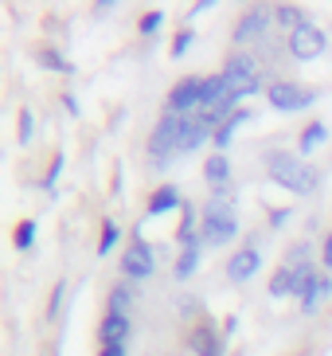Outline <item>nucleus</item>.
Returning a JSON list of instances; mask_svg holds the SVG:
<instances>
[{
	"mask_svg": "<svg viewBox=\"0 0 332 356\" xmlns=\"http://www.w3.org/2000/svg\"><path fill=\"white\" fill-rule=\"evenodd\" d=\"M270 16H274V8L254 4V8L239 20V28H235V43H247V40H254V35H262L266 32V24H270Z\"/></svg>",
	"mask_w": 332,
	"mask_h": 356,
	"instance_id": "obj_10",
	"label": "nucleus"
},
{
	"mask_svg": "<svg viewBox=\"0 0 332 356\" xmlns=\"http://www.w3.org/2000/svg\"><path fill=\"white\" fill-rule=\"evenodd\" d=\"M313 102H317V90H313V86H297V83H274L270 86V106L274 110L293 114V110H309Z\"/></svg>",
	"mask_w": 332,
	"mask_h": 356,
	"instance_id": "obj_5",
	"label": "nucleus"
},
{
	"mask_svg": "<svg viewBox=\"0 0 332 356\" xmlns=\"http://www.w3.org/2000/svg\"><path fill=\"white\" fill-rule=\"evenodd\" d=\"M20 141H31V110H20Z\"/></svg>",
	"mask_w": 332,
	"mask_h": 356,
	"instance_id": "obj_26",
	"label": "nucleus"
},
{
	"mask_svg": "<svg viewBox=\"0 0 332 356\" xmlns=\"http://www.w3.org/2000/svg\"><path fill=\"white\" fill-rule=\"evenodd\" d=\"M114 243H117V227H114V223H106V231H102V254L110 251Z\"/></svg>",
	"mask_w": 332,
	"mask_h": 356,
	"instance_id": "obj_27",
	"label": "nucleus"
},
{
	"mask_svg": "<svg viewBox=\"0 0 332 356\" xmlns=\"http://www.w3.org/2000/svg\"><path fill=\"white\" fill-rule=\"evenodd\" d=\"M223 98H231V90H227V79L223 74H211V79H204V110L199 114H208V110H215Z\"/></svg>",
	"mask_w": 332,
	"mask_h": 356,
	"instance_id": "obj_15",
	"label": "nucleus"
},
{
	"mask_svg": "<svg viewBox=\"0 0 332 356\" xmlns=\"http://www.w3.org/2000/svg\"><path fill=\"white\" fill-rule=\"evenodd\" d=\"M239 235V220H235V208L231 204H223V200H211L208 204V220H204V247H223V243H231Z\"/></svg>",
	"mask_w": 332,
	"mask_h": 356,
	"instance_id": "obj_2",
	"label": "nucleus"
},
{
	"mask_svg": "<svg viewBox=\"0 0 332 356\" xmlns=\"http://www.w3.org/2000/svg\"><path fill=\"white\" fill-rule=\"evenodd\" d=\"M274 20H278L285 32H297V28L305 24V12L301 8H285V4H281V8H274Z\"/></svg>",
	"mask_w": 332,
	"mask_h": 356,
	"instance_id": "obj_19",
	"label": "nucleus"
},
{
	"mask_svg": "<svg viewBox=\"0 0 332 356\" xmlns=\"http://www.w3.org/2000/svg\"><path fill=\"white\" fill-rule=\"evenodd\" d=\"M219 134V122H211L208 114H196V118H184V134H180V153H192L199 149L208 137Z\"/></svg>",
	"mask_w": 332,
	"mask_h": 356,
	"instance_id": "obj_8",
	"label": "nucleus"
},
{
	"mask_svg": "<svg viewBox=\"0 0 332 356\" xmlns=\"http://www.w3.org/2000/svg\"><path fill=\"white\" fill-rule=\"evenodd\" d=\"M258 251H254V243L250 247H242V251H235L231 254V262H227V278L231 282H247V278H254V270H258Z\"/></svg>",
	"mask_w": 332,
	"mask_h": 356,
	"instance_id": "obj_12",
	"label": "nucleus"
},
{
	"mask_svg": "<svg viewBox=\"0 0 332 356\" xmlns=\"http://www.w3.org/2000/svg\"><path fill=\"white\" fill-rule=\"evenodd\" d=\"M188 43H192V32H180L176 40H172V55H184V51H188Z\"/></svg>",
	"mask_w": 332,
	"mask_h": 356,
	"instance_id": "obj_28",
	"label": "nucleus"
},
{
	"mask_svg": "<svg viewBox=\"0 0 332 356\" xmlns=\"http://www.w3.org/2000/svg\"><path fill=\"white\" fill-rule=\"evenodd\" d=\"M247 118H250V110H235V114H231L227 122L219 126V134H215V145H219V153H223V149L231 145V134H235V129H239L242 122H247Z\"/></svg>",
	"mask_w": 332,
	"mask_h": 356,
	"instance_id": "obj_17",
	"label": "nucleus"
},
{
	"mask_svg": "<svg viewBox=\"0 0 332 356\" xmlns=\"http://www.w3.org/2000/svg\"><path fill=\"white\" fill-rule=\"evenodd\" d=\"M59 298H63V282H59V286H55V293H51V317H55V314H59Z\"/></svg>",
	"mask_w": 332,
	"mask_h": 356,
	"instance_id": "obj_30",
	"label": "nucleus"
},
{
	"mask_svg": "<svg viewBox=\"0 0 332 356\" xmlns=\"http://www.w3.org/2000/svg\"><path fill=\"white\" fill-rule=\"evenodd\" d=\"M98 356H125V345H102Z\"/></svg>",
	"mask_w": 332,
	"mask_h": 356,
	"instance_id": "obj_29",
	"label": "nucleus"
},
{
	"mask_svg": "<svg viewBox=\"0 0 332 356\" xmlns=\"http://www.w3.org/2000/svg\"><path fill=\"white\" fill-rule=\"evenodd\" d=\"M223 79H227V90L235 98H247V95H258L262 90L258 71H254V59H250V55H231L227 67H223Z\"/></svg>",
	"mask_w": 332,
	"mask_h": 356,
	"instance_id": "obj_3",
	"label": "nucleus"
},
{
	"mask_svg": "<svg viewBox=\"0 0 332 356\" xmlns=\"http://www.w3.org/2000/svg\"><path fill=\"white\" fill-rule=\"evenodd\" d=\"M31 239H35V220H24L20 227H16V235H12V243H16V251H28Z\"/></svg>",
	"mask_w": 332,
	"mask_h": 356,
	"instance_id": "obj_23",
	"label": "nucleus"
},
{
	"mask_svg": "<svg viewBox=\"0 0 332 356\" xmlns=\"http://www.w3.org/2000/svg\"><path fill=\"white\" fill-rule=\"evenodd\" d=\"M329 293H332V278H329V274L309 270V274L301 278V314H317Z\"/></svg>",
	"mask_w": 332,
	"mask_h": 356,
	"instance_id": "obj_9",
	"label": "nucleus"
},
{
	"mask_svg": "<svg viewBox=\"0 0 332 356\" xmlns=\"http://www.w3.org/2000/svg\"><path fill=\"white\" fill-rule=\"evenodd\" d=\"M98 337H102V345H125V341H129V317L106 314L102 325H98Z\"/></svg>",
	"mask_w": 332,
	"mask_h": 356,
	"instance_id": "obj_13",
	"label": "nucleus"
},
{
	"mask_svg": "<svg viewBox=\"0 0 332 356\" xmlns=\"http://www.w3.org/2000/svg\"><path fill=\"white\" fill-rule=\"evenodd\" d=\"M266 172H270L274 184L297 192V196L317 188V168L305 165L301 157H290V153H270V157H266Z\"/></svg>",
	"mask_w": 332,
	"mask_h": 356,
	"instance_id": "obj_1",
	"label": "nucleus"
},
{
	"mask_svg": "<svg viewBox=\"0 0 332 356\" xmlns=\"http://www.w3.org/2000/svg\"><path fill=\"white\" fill-rule=\"evenodd\" d=\"M324 266H332V235L324 239Z\"/></svg>",
	"mask_w": 332,
	"mask_h": 356,
	"instance_id": "obj_31",
	"label": "nucleus"
},
{
	"mask_svg": "<svg viewBox=\"0 0 332 356\" xmlns=\"http://www.w3.org/2000/svg\"><path fill=\"white\" fill-rule=\"evenodd\" d=\"M204 177H208L211 184H227V177H231V161L223 157V153L208 157V161H204Z\"/></svg>",
	"mask_w": 332,
	"mask_h": 356,
	"instance_id": "obj_16",
	"label": "nucleus"
},
{
	"mask_svg": "<svg viewBox=\"0 0 332 356\" xmlns=\"http://www.w3.org/2000/svg\"><path fill=\"white\" fill-rule=\"evenodd\" d=\"M122 270L129 274V278H137V282L149 278V274H153V251H149L145 243H133V247L122 254Z\"/></svg>",
	"mask_w": 332,
	"mask_h": 356,
	"instance_id": "obj_11",
	"label": "nucleus"
},
{
	"mask_svg": "<svg viewBox=\"0 0 332 356\" xmlns=\"http://www.w3.org/2000/svg\"><path fill=\"white\" fill-rule=\"evenodd\" d=\"M160 24H165V12H145L141 16V35H153Z\"/></svg>",
	"mask_w": 332,
	"mask_h": 356,
	"instance_id": "obj_24",
	"label": "nucleus"
},
{
	"mask_svg": "<svg viewBox=\"0 0 332 356\" xmlns=\"http://www.w3.org/2000/svg\"><path fill=\"white\" fill-rule=\"evenodd\" d=\"M180 204V196L172 188H160V192H153V200H149V216H160V211H168V208H176Z\"/></svg>",
	"mask_w": 332,
	"mask_h": 356,
	"instance_id": "obj_20",
	"label": "nucleus"
},
{
	"mask_svg": "<svg viewBox=\"0 0 332 356\" xmlns=\"http://www.w3.org/2000/svg\"><path fill=\"white\" fill-rule=\"evenodd\" d=\"M196 262H199V239H192V243H188V251L180 254V262H176V278H180V282L196 270Z\"/></svg>",
	"mask_w": 332,
	"mask_h": 356,
	"instance_id": "obj_18",
	"label": "nucleus"
},
{
	"mask_svg": "<svg viewBox=\"0 0 332 356\" xmlns=\"http://www.w3.org/2000/svg\"><path fill=\"white\" fill-rule=\"evenodd\" d=\"M324 137H329V129H324L321 122H313V126L301 134V153H313V149H317V145L324 141Z\"/></svg>",
	"mask_w": 332,
	"mask_h": 356,
	"instance_id": "obj_21",
	"label": "nucleus"
},
{
	"mask_svg": "<svg viewBox=\"0 0 332 356\" xmlns=\"http://www.w3.org/2000/svg\"><path fill=\"white\" fill-rule=\"evenodd\" d=\"M192 110H204V79H180L168 95V114H188Z\"/></svg>",
	"mask_w": 332,
	"mask_h": 356,
	"instance_id": "obj_6",
	"label": "nucleus"
},
{
	"mask_svg": "<svg viewBox=\"0 0 332 356\" xmlns=\"http://www.w3.org/2000/svg\"><path fill=\"white\" fill-rule=\"evenodd\" d=\"M40 59H43L47 67H51V71H71V63H63V55H59V51H51V47H43Z\"/></svg>",
	"mask_w": 332,
	"mask_h": 356,
	"instance_id": "obj_25",
	"label": "nucleus"
},
{
	"mask_svg": "<svg viewBox=\"0 0 332 356\" xmlns=\"http://www.w3.org/2000/svg\"><path fill=\"white\" fill-rule=\"evenodd\" d=\"M188 345H192V356H223V345H219L215 329H208V325H199V329H192V337H188Z\"/></svg>",
	"mask_w": 332,
	"mask_h": 356,
	"instance_id": "obj_14",
	"label": "nucleus"
},
{
	"mask_svg": "<svg viewBox=\"0 0 332 356\" xmlns=\"http://www.w3.org/2000/svg\"><path fill=\"white\" fill-rule=\"evenodd\" d=\"M180 134H184V118H180V114H165L160 122H156L153 137H149V153H153L156 161H168V153L180 149Z\"/></svg>",
	"mask_w": 332,
	"mask_h": 356,
	"instance_id": "obj_4",
	"label": "nucleus"
},
{
	"mask_svg": "<svg viewBox=\"0 0 332 356\" xmlns=\"http://www.w3.org/2000/svg\"><path fill=\"white\" fill-rule=\"evenodd\" d=\"M129 305H133V290L117 286V290L110 293V314H125V317H129Z\"/></svg>",
	"mask_w": 332,
	"mask_h": 356,
	"instance_id": "obj_22",
	"label": "nucleus"
},
{
	"mask_svg": "<svg viewBox=\"0 0 332 356\" xmlns=\"http://www.w3.org/2000/svg\"><path fill=\"white\" fill-rule=\"evenodd\" d=\"M324 47H329V35H324L317 24H309V20H305L297 32H290V51H293V59H317Z\"/></svg>",
	"mask_w": 332,
	"mask_h": 356,
	"instance_id": "obj_7",
	"label": "nucleus"
}]
</instances>
